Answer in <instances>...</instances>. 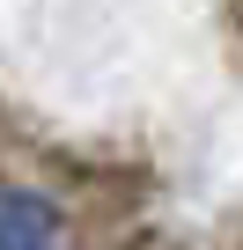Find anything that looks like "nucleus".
I'll return each instance as SVG.
<instances>
[{
	"mask_svg": "<svg viewBox=\"0 0 243 250\" xmlns=\"http://www.w3.org/2000/svg\"><path fill=\"white\" fill-rule=\"evenodd\" d=\"M0 250H59V221L44 199H0Z\"/></svg>",
	"mask_w": 243,
	"mask_h": 250,
	"instance_id": "f257e3e1",
	"label": "nucleus"
}]
</instances>
